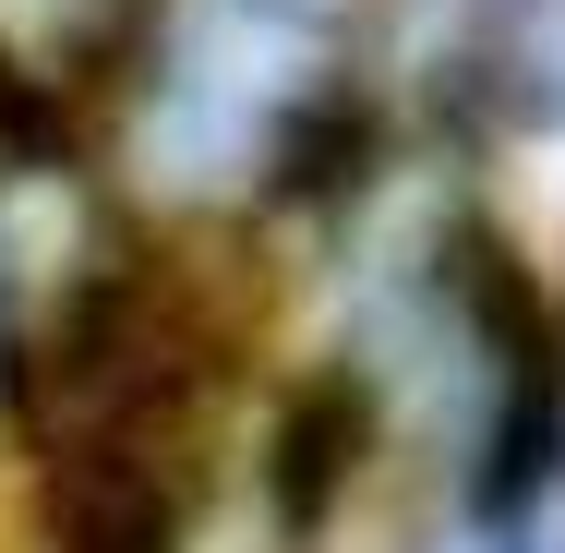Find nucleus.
Masks as SVG:
<instances>
[{
    "instance_id": "f257e3e1",
    "label": "nucleus",
    "mask_w": 565,
    "mask_h": 553,
    "mask_svg": "<svg viewBox=\"0 0 565 553\" xmlns=\"http://www.w3.org/2000/svg\"><path fill=\"white\" fill-rule=\"evenodd\" d=\"M313 61H326L313 0H193V24L157 49V97H145L157 169L169 181H253L265 132L313 85Z\"/></svg>"
},
{
    "instance_id": "f03ea898",
    "label": "nucleus",
    "mask_w": 565,
    "mask_h": 553,
    "mask_svg": "<svg viewBox=\"0 0 565 553\" xmlns=\"http://www.w3.org/2000/svg\"><path fill=\"white\" fill-rule=\"evenodd\" d=\"M361 457H373V385H361V373H313V385H289L277 445H265V506H277L289 542H313V530L338 518V493L361 481Z\"/></svg>"
}]
</instances>
